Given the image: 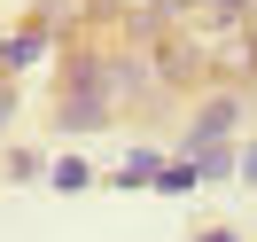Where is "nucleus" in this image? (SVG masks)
<instances>
[{
    "mask_svg": "<svg viewBox=\"0 0 257 242\" xmlns=\"http://www.w3.org/2000/svg\"><path fill=\"white\" fill-rule=\"evenodd\" d=\"M195 242H234V234H226V226H203V234H195Z\"/></svg>",
    "mask_w": 257,
    "mask_h": 242,
    "instance_id": "obj_10",
    "label": "nucleus"
},
{
    "mask_svg": "<svg viewBox=\"0 0 257 242\" xmlns=\"http://www.w3.org/2000/svg\"><path fill=\"white\" fill-rule=\"evenodd\" d=\"M234 117H241V94H218L210 110H195V133H187V148H210V141H226V133H234Z\"/></svg>",
    "mask_w": 257,
    "mask_h": 242,
    "instance_id": "obj_2",
    "label": "nucleus"
},
{
    "mask_svg": "<svg viewBox=\"0 0 257 242\" xmlns=\"http://www.w3.org/2000/svg\"><path fill=\"white\" fill-rule=\"evenodd\" d=\"M47 47H55V24H24V32H8V39H0V78H24Z\"/></svg>",
    "mask_w": 257,
    "mask_h": 242,
    "instance_id": "obj_1",
    "label": "nucleus"
},
{
    "mask_svg": "<svg viewBox=\"0 0 257 242\" xmlns=\"http://www.w3.org/2000/svg\"><path fill=\"white\" fill-rule=\"evenodd\" d=\"M241 180H257V141H249V148H241Z\"/></svg>",
    "mask_w": 257,
    "mask_h": 242,
    "instance_id": "obj_9",
    "label": "nucleus"
},
{
    "mask_svg": "<svg viewBox=\"0 0 257 242\" xmlns=\"http://www.w3.org/2000/svg\"><path fill=\"white\" fill-rule=\"evenodd\" d=\"M47 180L70 195V188H86V180H94V164H86V156H55V164H47Z\"/></svg>",
    "mask_w": 257,
    "mask_h": 242,
    "instance_id": "obj_6",
    "label": "nucleus"
},
{
    "mask_svg": "<svg viewBox=\"0 0 257 242\" xmlns=\"http://www.w3.org/2000/svg\"><path fill=\"white\" fill-rule=\"evenodd\" d=\"M0 172H8V180H47V156H39V148H8Z\"/></svg>",
    "mask_w": 257,
    "mask_h": 242,
    "instance_id": "obj_7",
    "label": "nucleus"
},
{
    "mask_svg": "<svg viewBox=\"0 0 257 242\" xmlns=\"http://www.w3.org/2000/svg\"><path fill=\"white\" fill-rule=\"evenodd\" d=\"M55 117H63V133H94V125H109V117H117V102H109V94H63V110H55Z\"/></svg>",
    "mask_w": 257,
    "mask_h": 242,
    "instance_id": "obj_3",
    "label": "nucleus"
},
{
    "mask_svg": "<svg viewBox=\"0 0 257 242\" xmlns=\"http://www.w3.org/2000/svg\"><path fill=\"white\" fill-rule=\"evenodd\" d=\"M156 188H164V195H195V188H203V172H195V156L164 164V172H156Z\"/></svg>",
    "mask_w": 257,
    "mask_h": 242,
    "instance_id": "obj_5",
    "label": "nucleus"
},
{
    "mask_svg": "<svg viewBox=\"0 0 257 242\" xmlns=\"http://www.w3.org/2000/svg\"><path fill=\"white\" fill-rule=\"evenodd\" d=\"M156 172H164V156H156V148H133V156L117 164L109 180H117V188H156Z\"/></svg>",
    "mask_w": 257,
    "mask_h": 242,
    "instance_id": "obj_4",
    "label": "nucleus"
},
{
    "mask_svg": "<svg viewBox=\"0 0 257 242\" xmlns=\"http://www.w3.org/2000/svg\"><path fill=\"white\" fill-rule=\"evenodd\" d=\"M16 125V86H0V133Z\"/></svg>",
    "mask_w": 257,
    "mask_h": 242,
    "instance_id": "obj_8",
    "label": "nucleus"
}]
</instances>
